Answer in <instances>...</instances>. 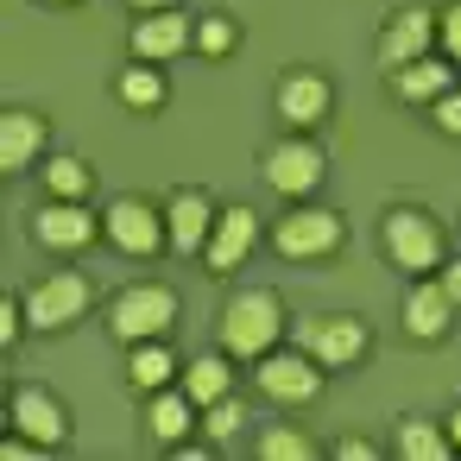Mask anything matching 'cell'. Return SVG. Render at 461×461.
Returning <instances> with one entry per match:
<instances>
[{
    "mask_svg": "<svg viewBox=\"0 0 461 461\" xmlns=\"http://www.w3.org/2000/svg\"><path fill=\"white\" fill-rule=\"evenodd\" d=\"M285 329H291V316H285V297H278L272 285L234 291V297L221 303V322H215L221 348H228L240 366H253L259 354H272V348L285 341Z\"/></svg>",
    "mask_w": 461,
    "mask_h": 461,
    "instance_id": "6da1fadb",
    "label": "cell"
},
{
    "mask_svg": "<svg viewBox=\"0 0 461 461\" xmlns=\"http://www.w3.org/2000/svg\"><path fill=\"white\" fill-rule=\"evenodd\" d=\"M379 247H385V259L398 266V272H442V253H448V234H442V221L429 215V209H417V203H392L385 209V221H379Z\"/></svg>",
    "mask_w": 461,
    "mask_h": 461,
    "instance_id": "7a4b0ae2",
    "label": "cell"
},
{
    "mask_svg": "<svg viewBox=\"0 0 461 461\" xmlns=\"http://www.w3.org/2000/svg\"><path fill=\"white\" fill-rule=\"evenodd\" d=\"M259 177H266L272 196H285V203H310V196L322 190V177H329V152H322L310 133H291V127H285V140L266 146Z\"/></svg>",
    "mask_w": 461,
    "mask_h": 461,
    "instance_id": "3957f363",
    "label": "cell"
},
{
    "mask_svg": "<svg viewBox=\"0 0 461 461\" xmlns=\"http://www.w3.org/2000/svg\"><path fill=\"white\" fill-rule=\"evenodd\" d=\"M348 247V215L322 209V203H285V215L272 221V253L278 259H329Z\"/></svg>",
    "mask_w": 461,
    "mask_h": 461,
    "instance_id": "277c9868",
    "label": "cell"
},
{
    "mask_svg": "<svg viewBox=\"0 0 461 461\" xmlns=\"http://www.w3.org/2000/svg\"><path fill=\"white\" fill-rule=\"evenodd\" d=\"M171 322H177V291L171 285H127L114 303H108V335L121 341V348H133V341H158V335H171Z\"/></svg>",
    "mask_w": 461,
    "mask_h": 461,
    "instance_id": "5b68a950",
    "label": "cell"
},
{
    "mask_svg": "<svg viewBox=\"0 0 461 461\" xmlns=\"http://www.w3.org/2000/svg\"><path fill=\"white\" fill-rule=\"evenodd\" d=\"M253 385H259L272 404H316L322 385H329V366H322L316 354H303L297 341H291V348L278 341L272 354L253 360Z\"/></svg>",
    "mask_w": 461,
    "mask_h": 461,
    "instance_id": "8992f818",
    "label": "cell"
},
{
    "mask_svg": "<svg viewBox=\"0 0 461 461\" xmlns=\"http://www.w3.org/2000/svg\"><path fill=\"white\" fill-rule=\"evenodd\" d=\"M102 240H108L114 253H127V259H152V253H165V247H171V234H165V203L114 196V203L102 209Z\"/></svg>",
    "mask_w": 461,
    "mask_h": 461,
    "instance_id": "52a82bcc",
    "label": "cell"
},
{
    "mask_svg": "<svg viewBox=\"0 0 461 461\" xmlns=\"http://www.w3.org/2000/svg\"><path fill=\"white\" fill-rule=\"evenodd\" d=\"M297 348L316 354L329 373H348V366H360V360L373 354V335H366L360 316L329 310V316H303V322H297Z\"/></svg>",
    "mask_w": 461,
    "mask_h": 461,
    "instance_id": "ba28073f",
    "label": "cell"
},
{
    "mask_svg": "<svg viewBox=\"0 0 461 461\" xmlns=\"http://www.w3.org/2000/svg\"><path fill=\"white\" fill-rule=\"evenodd\" d=\"M89 303H95V285H89L83 272H45V278L26 291V322H32L39 335H58V329L83 322Z\"/></svg>",
    "mask_w": 461,
    "mask_h": 461,
    "instance_id": "9c48e42d",
    "label": "cell"
},
{
    "mask_svg": "<svg viewBox=\"0 0 461 461\" xmlns=\"http://www.w3.org/2000/svg\"><path fill=\"white\" fill-rule=\"evenodd\" d=\"M32 240L45 253H89L102 240V215L89 203H70V196H45L32 209Z\"/></svg>",
    "mask_w": 461,
    "mask_h": 461,
    "instance_id": "30bf717a",
    "label": "cell"
},
{
    "mask_svg": "<svg viewBox=\"0 0 461 461\" xmlns=\"http://www.w3.org/2000/svg\"><path fill=\"white\" fill-rule=\"evenodd\" d=\"M272 108H278V121L291 133H316L329 121V108H335V83L322 70H285L278 89H272Z\"/></svg>",
    "mask_w": 461,
    "mask_h": 461,
    "instance_id": "8fae6325",
    "label": "cell"
},
{
    "mask_svg": "<svg viewBox=\"0 0 461 461\" xmlns=\"http://www.w3.org/2000/svg\"><path fill=\"white\" fill-rule=\"evenodd\" d=\"M429 51H436V7H398L379 26V45H373V58H379L385 77L404 70V64H417V58H429Z\"/></svg>",
    "mask_w": 461,
    "mask_h": 461,
    "instance_id": "7c38bea8",
    "label": "cell"
},
{
    "mask_svg": "<svg viewBox=\"0 0 461 461\" xmlns=\"http://www.w3.org/2000/svg\"><path fill=\"white\" fill-rule=\"evenodd\" d=\"M215 196L209 190H196V184H177L171 196H165V234H171V253H184V259H203V247H209V234H215Z\"/></svg>",
    "mask_w": 461,
    "mask_h": 461,
    "instance_id": "4fadbf2b",
    "label": "cell"
},
{
    "mask_svg": "<svg viewBox=\"0 0 461 461\" xmlns=\"http://www.w3.org/2000/svg\"><path fill=\"white\" fill-rule=\"evenodd\" d=\"M253 247H259V215H253L247 203H228V209L215 215V234H209V247H203V266H209V278H234V272L253 259Z\"/></svg>",
    "mask_w": 461,
    "mask_h": 461,
    "instance_id": "5bb4252c",
    "label": "cell"
},
{
    "mask_svg": "<svg viewBox=\"0 0 461 461\" xmlns=\"http://www.w3.org/2000/svg\"><path fill=\"white\" fill-rule=\"evenodd\" d=\"M7 423L26 429L32 442H45V455L70 442V411H64V398H58L51 385H14V398H7Z\"/></svg>",
    "mask_w": 461,
    "mask_h": 461,
    "instance_id": "9a60e30c",
    "label": "cell"
},
{
    "mask_svg": "<svg viewBox=\"0 0 461 461\" xmlns=\"http://www.w3.org/2000/svg\"><path fill=\"white\" fill-rule=\"evenodd\" d=\"M127 51L146 58V64H171V58H184V51H196V20L177 14V7H165V14H140L133 32H127Z\"/></svg>",
    "mask_w": 461,
    "mask_h": 461,
    "instance_id": "2e32d148",
    "label": "cell"
},
{
    "mask_svg": "<svg viewBox=\"0 0 461 461\" xmlns=\"http://www.w3.org/2000/svg\"><path fill=\"white\" fill-rule=\"evenodd\" d=\"M45 140H51V121L39 108H7L0 114V171L20 177L45 158Z\"/></svg>",
    "mask_w": 461,
    "mask_h": 461,
    "instance_id": "e0dca14e",
    "label": "cell"
},
{
    "mask_svg": "<svg viewBox=\"0 0 461 461\" xmlns=\"http://www.w3.org/2000/svg\"><path fill=\"white\" fill-rule=\"evenodd\" d=\"M455 310H461V303L442 291V278H417V285L404 291V335H411V341H448Z\"/></svg>",
    "mask_w": 461,
    "mask_h": 461,
    "instance_id": "ac0fdd59",
    "label": "cell"
},
{
    "mask_svg": "<svg viewBox=\"0 0 461 461\" xmlns=\"http://www.w3.org/2000/svg\"><path fill=\"white\" fill-rule=\"evenodd\" d=\"M146 429L158 436V442H190L196 429H203V404L184 392V379L177 385H165V392H146Z\"/></svg>",
    "mask_w": 461,
    "mask_h": 461,
    "instance_id": "d6986e66",
    "label": "cell"
},
{
    "mask_svg": "<svg viewBox=\"0 0 461 461\" xmlns=\"http://www.w3.org/2000/svg\"><path fill=\"white\" fill-rule=\"evenodd\" d=\"M385 83H392V95H398V102H411V108H429V102H436V95H448L461 77H455V70H448V64L429 51V58H417V64L392 70Z\"/></svg>",
    "mask_w": 461,
    "mask_h": 461,
    "instance_id": "ffe728a7",
    "label": "cell"
},
{
    "mask_svg": "<svg viewBox=\"0 0 461 461\" xmlns=\"http://www.w3.org/2000/svg\"><path fill=\"white\" fill-rule=\"evenodd\" d=\"M114 102H121V108H133V114H158V108L171 102V83H165V70H158V64L133 58V64L114 77Z\"/></svg>",
    "mask_w": 461,
    "mask_h": 461,
    "instance_id": "44dd1931",
    "label": "cell"
},
{
    "mask_svg": "<svg viewBox=\"0 0 461 461\" xmlns=\"http://www.w3.org/2000/svg\"><path fill=\"white\" fill-rule=\"evenodd\" d=\"M177 354H171V341L158 335V341H133L127 348V385L133 392H165V385H177Z\"/></svg>",
    "mask_w": 461,
    "mask_h": 461,
    "instance_id": "7402d4cb",
    "label": "cell"
},
{
    "mask_svg": "<svg viewBox=\"0 0 461 461\" xmlns=\"http://www.w3.org/2000/svg\"><path fill=\"white\" fill-rule=\"evenodd\" d=\"M455 436L448 423H429V417H398V436H392V455L398 461H448Z\"/></svg>",
    "mask_w": 461,
    "mask_h": 461,
    "instance_id": "603a6c76",
    "label": "cell"
},
{
    "mask_svg": "<svg viewBox=\"0 0 461 461\" xmlns=\"http://www.w3.org/2000/svg\"><path fill=\"white\" fill-rule=\"evenodd\" d=\"M234 354L228 348H215V354H196L190 366H184V392L196 398V404H215V398H228L234 392Z\"/></svg>",
    "mask_w": 461,
    "mask_h": 461,
    "instance_id": "cb8c5ba5",
    "label": "cell"
},
{
    "mask_svg": "<svg viewBox=\"0 0 461 461\" xmlns=\"http://www.w3.org/2000/svg\"><path fill=\"white\" fill-rule=\"evenodd\" d=\"M39 177H45V196H70V203H89V190H95V171L77 152H51L39 165Z\"/></svg>",
    "mask_w": 461,
    "mask_h": 461,
    "instance_id": "d4e9b609",
    "label": "cell"
},
{
    "mask_svg": "<svg viewBox=\"0 0 461 461\" xmlns=\"http://www.w3.org/2000/svg\"><path fill=\"white\" fill-rule=\"evenodd\" d=\"M316 455H322V442L297 423H266L259 429V461H316Z\"/></svg>",
    "mask_w": 461,
    "mask_h": 461,
    "instance_id": "484cf974",
    "label": "cell"
},
{
    "mask_svg": "<svg viewBox=\"0 0 461 461\" xmlns=\"http://www.w3.org/2000/svg\"><path fill=\"white\" fill-rule=\"evenodd\" d=\"M234 45H240V26H234L228 14H203V20H196V51H203V58H228Z\"/></svg>",
    "mask_w": 461,
    "mask_h": 461,
    "instance_id": "4316f807",
    "label": "cell"
},
{
    "mask_svg": "<svg viewBox=\"0 0 461 461\" xmlns=\"http://www.w3.org/2000/svg\"><path fill=\"white\" fill-rule=\"evenodd\" d=\"M240 423H247V404H240V392H228V398L203 404V436H209V442H228Z\"/></svg>",
    "mask_w": 461,
    "mask_h": 461,
    "instance_id": "83f0119b",
    "label": "cell"
},
{
    "mask_svg": "<svg viewBox=\"0 0 461 461\" xmlns=\"http://www.w3.org/2000/svg\"><path fill=\"white\" fill-rule=\"evenodd\" d=\"M436 45L448 64H461V0H448V7L436 14Z\"/></svg>",
    "mask_w": 461,
    "mask_h": 461,
    "instance_id": "f1b7e54d",
    "label": "cell"
},
{
    "mask_svg": "<svg viewBox=\"0 0 461 461\" xmlns=\"http://www.w3.org/2000/svg\"><path fill=\"white\" fill-rule=\"evenodd\" d=\"M429 121H436V133L461 140V83H455L448 95H436V102H429Z\"/></svg>",
    "mask_w": 461,
    "mask_h": 461,
    "instance_id": "f546056e",
    "label": "cell"
},
{
    "mask_svg": "<svg viewBox=\"0 0 461 461\" xmlns=\"http://www.w3.org/2000/svg\"><path fill=\"white\" fill-rule=\"evenodd\" d=\"M329 455H335V461H373L379 448H373L366 436H335V442H329Z\"/></svg>",
    "mask_w": 461,
    "mask_h": 461,
    "instance_id": "4dcf8cb0",
    "label": "cell"
},
{
    "mask_svg": "<svg viewBox=\"0 0 461 461\" xmlns=\"http://www.w3.org/2000/svg\"><path fill=\"white\" fill-rule=\"evenodd\" d=\"M442 291L461 303V259H442Z\"/></svg>",
    "mask_w": 461,
    "mask_h": 461,
    "instance_id": "1f68e13d",
    "label": "cell"
},
{
    "mask_svg": "<svg viewBox=\"0 0 461 461\" xmlns=\"http://www.w3.org/2000/svg\"><path fill=\"white\" fill-rule=\"evenodd\" d=\"M127 7H133V14H165L171 0H127Z\"/></svg>",
    "mask_w": 461,
    "mask_h": 461,
    "instance_id": "d6a6232c",
    "label": "cell"
},
{
    "mask_svg": "<svg viewBox=\"0 0 461 461\" xmlns=\"http://www.w3.org/2000/svg\"><path fill=\"white\" fill-rule=\"evenodd\" d=\"M448 436H455V448H461V404L448 411Z\"/></svg>",
    "mask_w": 461,
    "mask_h": 461,
    "instance_id": "836d02e7",
    "label": "cell"
},
{
    "mask_svg": "<svg viewBox=\"0 0 461 461\" xmlns=\"http://www.w3.org/2000/svg\"><path fill=\"white\" fill-rule=\"evenodd\" d=\"M39 7H70V0H39Z\"/></svg>",
    "mask_w": 461,
    "mask_h": 461,
    "instance_id": "e575fe53",
    "label": "cell"
}]
</instances>
